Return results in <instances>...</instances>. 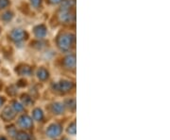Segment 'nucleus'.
<instances>
[{"label": "nucleus", "instance_id": "obj_1", "mask_svg": "<svg viewBox=\"0 0 170 140\" xmlns=\"http://www.w3.org/2000/svg\"><path fill=\"white\" fill-rule=\"evenodd\" d=\"M54 24L52 27L75 28L76 25V0H63L59 6L54 9L51 20Z\"/></svg>", "mask_w": 170, "mask_h": 140}, {"label": "nucleus", "instance_id": "obj_2", "mask_svg": "<svg viewBox=\"0 0 170 140\" xmlns=\"http://www.w3.org/2000/svg\"><path fill=\"white\" fill-rule=\"evenodd\" d=\"M76 41L75 28L60 27L53 37L52 45L57 53L65 54L76 52Z\"/></svg>", "mask_w": 170, "mask_h": 140}, {"label": "nucleus", "instance_id": "obj_3", "mask_svg": "<svg viewBox=\"0 0 170 140\" xmlns=\"http://www.w3.org/2000/svg\"><path fill=\"white\" fill-rule=\"evenodd\" d=\"M8 38L17 49L25 48L31 39L29 30L22 27H15L12 28L8 33Z\"/></svg>", "mask_w": 170, "mask_h": 140}, {"label": "nucleus", "instance_id": "obj_4", "mask_svg": "<svg viewBox=\"0 0 170 140\" xmlns=\"http://www.w3.org/2000/svg\"><path fill=\"white\" fill-rule=\"evenodd\" d=\"M30 37L32 40H47L49 36V25L45 23H38L31 27L29 30Z\"/></svg>", "mask_w": 170, "mask_h": 140}, {"label": "nucleus", "instance_id": "obj_5", "mask_svg": "<svg viewBox=\"0 0 170 140\" xmlns=\"http://www.w3.org/2000/svg\"><path fill=\"white\" fill-rule=\"evenodd\" d=\"M59 65L64 71H76V52L60 54Z\"/></svg>", "mask_w": 170, "mask_h": 140}, {"label": "nucleus", "instance_id": "obj_6", "mask_svg": "<svg viewBox=\"0 0 170 140\" xmlns=\"http://www.w3.org/2000/svg\"><path fill=\"white\" fill-rule=\"evenodd\" d=\"M27 3L33 14H42L46 9L45 0H27Z\"/></svg>", "mask_w": 170, "mask_h": 140}, {"label": "nucleus", "instance_id": "obj_7", "mask_svg": "<svg viewBox=\"0 0 170 140\" xmlns=\"http://www.w3.org/2000/svg\"><path fill=\"white\" fill-rule=\"evenodd\" d=\"M16 72L20 76H30L33 74V68L28 63H21L16 67Z\"/></svg>", "mask_w": 170, "mask_h": 140}, {"label": "nucleus", "instance_id": "obj_8", "mask_svg": "<svg viewBox=\"0 0 170 140\" xmlns=\"http://www.w3.org/2000/svg\"><path fill=\"white\" fill-rule=\"evenodd\" d=\"M74 87V84L69 80H61L60 82L55 84V90L61 91V92H68L72 89V87Z\"/></svg>", "mask_w": 170, "mask_h": 140}, {"label": "nucleus", "instance_id": "obj_9", "mask_svg": "<svg viewBox=\"0 0 170 140\" xmlns=\"http://www.w3.org/2000/svg\"><path fill=\"white\" fill-rule=\"evenodd\" d=\"M15 18V12L11 8L0 12V21L3 24H9L12 23Z\"/></svg>", "mask_w": 170, "mask_h": 140}, {"label": "nucleus", "instance_id": "obj_10", "mask_svg": "<svg viewBox=\"0 0 170 140\" xmlns=\"http://www.w3.org/2000/svg\"><path fill=\"white\" fill-rule=\"evenodd\" d=\"M36 75H37V78L40 81L45 82L49 78V71L46 67L40 66L37 69V71H36Z\"/></svg>", "mask_w": 170, "mask_h": 140}, {"label": "nucleus", "instance_id": "obj_11", "mask_svg": "<svg viewBox=\"0 0 170 140\" xmlns=\"http://www.w3.org/2000/svg\"><path fill=\"white\" fill-rule=\"evenodd\" d=\"M63 0H45V4L46 8H53L55 9L57 6L63 2Z\"/></svg>", "mask_w": 170, "mask_h": 140}, {"label": "nucleus", "instance_id": "obj_12", "mask_svg": "<svg viewBox=\"0 0 170 140\" xmlns=\"http://www.w3.org/2000/svg\"><path fill=\"white\" fill-rule=\"evenodd\" d=\"M12 8V0H0V12Z\"/></svg>", "mask_w": 170, "mask_h": 140}, {"label": "nucleus", "instance_id": "obj_13", "mask_svg": "<svg viewBox=\"0 0 170 140\" xmlns=\"http://www.w3.org/2000/svg\"><path fill=\"white\" fill-rule=\"evenodd\" d=\"M3 102H4V99H2V98L0 97V106H1V105L3 103Z\"/></svg>", "mask_w": 170, "mask_h": 140}, {"label": "nucleus", "instance_id": "obj_14", "mask_svg": "<svg viewBox=\"0 0 170 140\" xmlns=\"http://www.w3.org/2000/svg\"><path fill=\"white\" fill-rule=\"evenodd\" d=\"M1 33H2V28H1V27H0V35H1Z\"/></svg>", "mask_w": 170, "mask_h": 140}, {"label": "nucleus", "instance_id": "obj_15", "mask_svg": "<svg viewBox=\"0 0 170 140\" xmlns=\"http://www.w3.org/2000/svg\"><path fill=\"white\" fill-rule=\"evenodd\" d=\"M1 87H2V84H1V82H0V89H1Z\"/></svg>", "mask_w": 170, "mask_h": 140}]
</instances>
